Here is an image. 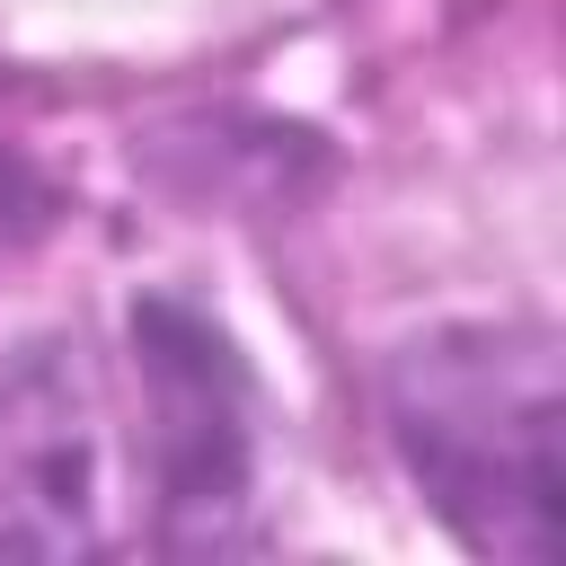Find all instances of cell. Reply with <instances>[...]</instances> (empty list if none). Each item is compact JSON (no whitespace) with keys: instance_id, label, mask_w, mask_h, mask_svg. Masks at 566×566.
Here are the masks:
<instances>
[{"instance_id":"cell-1","label":"cell","mask_w":566,"mask_h":566,"mask_svg":"<svg viewBox=\"0 0 566 566\" xmlns=\"http://www.w3.org/2000/svg\"><path fill=\"white\" fill-rule=\"evenodd\" d=\"M389 433L478 557L548 566L566 539V363L531 318L433 327L389 363Z\"/></svg>"},{"instance_id":"cell-2","label":"cell","mask_w":566,"mask_h":566,"mask_svg":"<svg viewBox=\"0 0 566 566\" xmlns=\"http://www.w3.org/2000/svg\"><path fill=\"white\" fill-rule=\"evenodd\" d=\"M133 345L150 380V469L168 539H230V513L248 504V380L230 345L168 301L133 318Z\"/></svg>"},{"instance_id":"cell-3","label":"cell","mask_w":566,"mask_h":566,"mask_svg":"<svg viewBox=\"0 0 566 566\" xmlns=\"http://www.w3.org/2000/svg\"><path fill=\"white\" fill-rule=\"evenodd\" d=\"M97 548V398L71 345L0 354V557Z\"/></svg>"},{"instance_id":"cell-4","label":"cell","mask_w":566,"mask_h":566,"mask_svg":"<svg viewBox=\"0 0 566 566\" xmlns=\"http://www.w3.org/2000/svg\"><path fill=\"white\" fill-rule=\"evenodd\" d=\"M9 195H27V168H18L9 150H0V212H9Z\"/></svg>"}]
</instances>
